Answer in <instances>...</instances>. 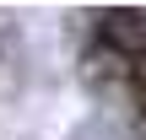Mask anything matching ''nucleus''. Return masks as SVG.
Instances as JSON below:
<instances>
[{"label":"nucleus","instance_id":"nucleus-1","mask_svg":"<svg viewBox=\"0 0 146 140\" xmlns=\"http://www.w3.org/2000/svg\"><path fill=\"white\" fill-rule=\"evenodd\" d=\"M92 38L103 54L114 59H146V11H98L92 22Z\"/></svg>","mask_w":146,"mask_h":140}]
</instances>
